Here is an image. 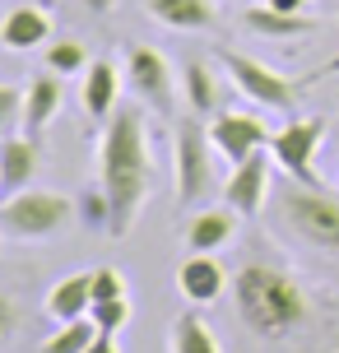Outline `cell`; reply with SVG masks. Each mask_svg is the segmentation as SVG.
I'll use <instances>...</instances> for the list:
<instances>
[{
    "instance_id": "obj_1",
    "label": "cell",
    "mask_w": 339,
    "mask_h": 353,
    "mask_svg": "<svg viewBox=\"0 0 339 353\" xmlns=\"http://www.w3.org/2000/svg\"><path fill=\"white\" fill-rule=\"evenodd\" d=\"M98 140V186L107 195V237H125L140 219L149 186H154V163H149V125L140 107H116Z\"/></svg>"
},
{
    "instance_id": "obj_2",
    "label": "cell",
    "mask_w": 339,
    "mask_h": 353,
    "mask_svg": "<svg viewBox=\"0 0 339 353\" xmlns=\"http://www.w3.org/2000/svg\"><path fill=\"white\" fill-rule=\"evenodd\" d=\"M232 307L251 335L284 339L307 321V298L293 283V274L274 265H242L232 274Z\"/></svg>"
},
{
    "instance_id": "obj_3",
    "label": "cell",
    "mask_w": 339,
    "mask_h": 353,
    "mask_svg": "<svg viewBox=\"0 0 339 353\" xmlns=\"http://www.w3.org/2000/svg\"><path fill=\"white\" fill-rule=\"evenodd\" d=\"M74 214H79V205H74L70 195L28 186V191H19V195H5V205H0V232L14 237V242H47V237L70 228Z\"/></svg>"
},
{
    "instance_id": "obj_4",
    "label": "cell",
    "mask_w": 339,
    "mask_h": 353,
    "mask_svg": "<svg viewBox=\"0 0 339 353\" xmlns=\"http://www.w3.org/2000/svg\"><path fill=\"white\" fill-rule=\"evenodd\" d=\"M214 140L200 117H181L172 125V168H177V205H200L214 186Z\"/></svg>"
},
{
    "instance_id": "obj_5",
    "label": "cell",
    "mask_w": 339,
    "mask_h": 353,
    "mask_svg": "<svg viewBox=\"0 0 339 353\" xmlns=\"http://www.w3.org/2000/svg\"><path fill=\"white\" fill-rule=\"evenodd\" d=\"M274 214H279V223L293 228L302 242L321 251H335L339 256V200L321 195L316 186H284L279 200H274Z\"/></svg>"
},
{
    "instance_id": "obj_6",
    "label": "cell",
    "mask_w": 339,
    "mask_h": 353,
    "mask_svg": "<svg viewBox=\"0 0 339 353\" xmlns=\"http://www.w3.org/2000/svg\"><path fill=\"white\" fill-rule=\"evenodd\" d=\"M218 61H223V74H228L256 107L293 112V103H298V84H293V79H284L279 70H269L265 61H256V56H247V52H232V47L218 52Z\"/></svg>"
},
{
    "instance_id": "obj_7",
    "label": "cell",
    "mask_w": 339,
    "mask_h": 353,
    "mask_svg": "<svg viewBox=\"0 0 339 353\" xmlns=\"http://www.w3.org/2000/svg\"><path fill=\"white\" fill-rule=\"evenodd\" d=\"M321 140H325V121L321 117H293L288 125L274 130L269 159H274V168H284L293 181L321 186V181H316V149H321Z\"/></svg>"
},
{
    "instance_id": "obj_8",
    "label": "cell",
    "mask_w": 339,
    "mask_h": 353,
    "mask_svg": "<svg viewBox=\"0 0 339 353\" xmlns=\"http://www.w3.org/2000/svg\"><path fill=\"white\" fill-rule=\"evenodd\" d=\"M125 84L135 88V98L154 112H177V74L167 65V56L154 47H130L125 52Z\"/></svg>"
},
{
    "instance_id": "obj_9",
    "label": "cell",
    "mask_w": 339,
    "mask_h": 353,
    "mask_svg": "<svg viewBox=\"0 0 339 353\" xmlns=\"http://www.w3.org/2000/svg\"><path fill=\"white\" fill-rule=\"evenodd\" d=\"M209 140H214V154L228 168H237L242 159H251V154H260V149H269V140H274V130L265 125V117L260 112H218L214 121H209Z\"/></svg>"
},
{
    "instance_id": "obj_10",
    "label": "cell",
    "mask_w": 339,
    "mask_h": 353,
    "mask_svg": "<svg viewBox=\"0 0 339 353\" xmlns=\"http://www.w3.org/2000/svg\"><path fill=\"white\" fill-rule=\"evenodd\" d=\"M269 172H274V159H269V149H260V154L242 159V163H237V168L228 172V181H223V205H228L237 219H256V214L265 210Z\"/></svg>"
},
{
    "instance_id": "obj_11",
    "label": "cell",
    "mask_w": 339,
    "mask_h": 353,
    "mask_svg": "<svg viewBox=\"0 0 339 353\" xmlns=\"http://www.w3.org/2000/svg\"><path fill=\"white\" fill-rule=\"evenodd\" d=\"M177 288L186 302L209 307V302L223 298L228 270H223V261H214V251H191V261H181V270H177Z\"/></svg>"
},
{
    "instance_id": "obj_12",
    "label": "cell",
    "mask_w": 339,
    "mask_h": 353,
    "mask_svg": "<svg viewBox=\"0 0 339 353\" xmlns=\"http://www.w3.org/2000/svg\"><path fill=\"white\" fill-rule=\"evenodd\" d=\"M42 172V149L28 135H5L0 140V195H19L33 186V176Z\"/></svg>"
},
{
    "instance_id": "obj_13",
    "label": "cell",
    "mask_w": 339,
    "mask_h": 353,
    "mask_svg": "<svg viewBox=\"0 0 339 353\" xmlns=\"http://www.w3.org/2000/svg\"><path fill=\"white\" fill-rule=\"evenodd\" d=\"M52 37V14L47 10H37V5H19L5 14L0 23V47L5 52H33Z\"/></svg>"
},
{
    "instance_id": "obj_14",
    "label": "cell",
    "mask_w": 339,
    "mask_h": 353,
    "mask_svg": "<svg viewBox=\"0 0 339 353\" xmlns=\"http://www.w3.org/2000/svg\"><path fill=\"white\" fill-rule=\"evenodd\" d=\"M56 112H61V79L56 74H42V79H33V84L23 88V121H19V130L28 140H37L56 121Z\"/></svg>"
},
{
    "instance_id": "obj_15",
    "label": "cell",
    "mask_w": 339,
    "mask_h": 353,
    "mask_svg": "<svg viewBox=\"0 0 339 353\" xmlns=\"http://www.w3.org/2000/svg\"><path fill=\"white\" fill-rule=\"evenodd\" d=\"M121 74L112 61H89V70H84V107H89L93 121H107L112 112H116V98H121Z\"/></svg>"
},
{
    "instance_id": "obj_16",
    "label": "cell",
    "mask_w": 339,
    "mask_h": 353,
    "mask_svg": "<svg viewBox=\"0 0 339 353\" xmlns=\"http://www.w3.org/2000/svg\"><path fill=\"white\" fill-rule=\"evenodd\" d=\"M144 10L158 19L163 28H177V33L214 28V5L209 0H144Z\"/></svg>"
},
{
    "instance_id": "obj_17",
    "label": "cell",
    "mask_w": 339,
    "mask_h": 353,
    "mask_svg": "<svg viewBox=\"0 0 339 353\" xmlns=\"http://www.w3.org/2000/svg\"><path fill=\"white\" fill-rule=\"evenodd\" d=\"M237 237V214L223 205V210H200L191 223H186V247L191 251H223Z\"/></svg>"
},
{
    "instance_id": "obj_18",
    "label": "cell",
    "mask_w": 339,
    "mask_h": 353,
    "mask_svg": "<svg viewBox=\"0 0 339 353\" xmlns=\"http://www.w3.org/2000/svg\"><path fill=\"white\" fill-rule=\"evenodd\" d=\"M47 312H52V321L61 325V321H79L93 312V270H84V274H70V279H61L47 293Z\"/></svg>"
},
{
    "instance_id": "obj_19",
    "label": "cell",
    "mask_w": 339,
    "mask_h": 353,
    "mask_svg": "<svg viewBox=\"0 0 339 353\" xmlns=\"http://www.w3.org/2000/svg\"><path fill=\"white\" fill-rule=\"evenodd\" d=\"M167 353H223V344H218L214 325L200 316V312H186L167 330Z\"/></svg>"
},
{
    "instance_id": "obj_20",
    "label": "cell",
    "mask_w": 339,
    "mask_h": 353,
    "mask_svg": "<svg viewBox=\"0 0 339 353\" xmlns=\"http://www.w3.org/2000/svg\"><path fill=\"white\" fill-rule=\"evenodd\" d=\"M181 93H186V107L191 112H218V74L205 65V61H191L181 70Z\"/></svg>"
},
{
    "instance_id": "obj_21",
    "label": "cell",
    "mask_w": 339,
    "mask_h": 353,
    "mask_svg": "<svg viewBox=\"0 0 339 353\" xmlns=\"http://www.w3.org/2000/svg\"><path fill=\"white\" fill-rule=\"evenodd\" d=\"M247 28L260 37H298V33H311V19L307 14H284V10H247Z\"/></svg>"
},
{
    "instance_id": "obj_22",
    "label": "cell",
    "mask_w": 339,
    "mask_h": 353,
    "mask_svg": "<svg viewBox=\"0 0 339 353\" xmlns=\"http://www.w3.org/2000/svg\"><path fill=\"white\" fill-rule=\"evenodd\" d=\"M93 339H98V325H93V316L61 321V325H56V335H47L42 353H84Z\"/></svg>"
},
{
    "instance_id": "obj_23",
    "label": "cell",
    "mask_w": 339,
    "mask_h": 353,
    "mask_svg": "<svg viewBox=\"0 0 339 353\" xmlns=\"http://www.w3.org/2000/svg\"><path fill=\"white\" fill-rule=\"evenodd\" d=\"M47 70H52V74H79V70H89V56H84L79 42L61 37V42L47 47Z\"/></svg>"
},
{
    "instance_id": "obj_24",
    "label": "cell",
    "mask_w": 339,
    "mask_h": 353,
    "mask_svg": "<svg viewBox=\"0 0 339 353\" xmlns=\"http://www.w3.org/2000/svg\"><path fill=\"white\" fill-rule=\"evenodd\" d=\"M93 325H98V330H107V335H116V330H121L125 321H130V302L125 298H98L93 302Z\"/></svg>"
},
{
    "instance_id": "obj_25",
    "label": "cell",
    "mask_w": 339,
    "mask_h": 353,
    "mask_svg": "<svg viewBox=\"0 0 339 353\" xmlns=\"http://www.w3.org/2000/svg\"><path fill=\"white\" fill-rule=\"evenodd\" d=\"M79 219L89 223L93 232H107V223H112V210H107V195H103V186H93L84 200H79Z\"/></svg>"
},
{
    "instance_id": "obj_26",
    "label": "cell",
    "mask_w": 339,
    "mask_h": 353,
    "mask_svg": "<svg viewBox=\"0 0 339 353\" xmlns=\"http://www.w3.org/2000/svg\"><path fill=\"white\" fill-rule=\"evenodd\" d=\"M19 121H23V88L0 84V140H5Z\"/></svg>"
},
{
    "instance_id": "obj_27",
    "label": "cell",
    "mask_w": 339,
    "mask_h": 353,
    "mask_svg": "<svg viewBox=\"0 0 339 353\" xmlns=\"http://www.w3.org/2000/svg\"><path fill=\"white\" fill-rule=\"evenodd\" d=\"M14 330H19V307H14V298L0 293V344H10Z\"/></svg>"
},
{
    "instance_id": "obj_28",
    "label": "cell",
    "mask_w": 339,
    "mask_h": 353,
    "mask_svg": "<svg viewBox=\"0 0 339 353\" xmlns=\"http://www.w3.org/2000/svg\"><path fill=\"white\" fill-rule=\"evenodd\" d=\"M84 353H121V349H116V335H107V330H98V339H93V344H89Z\"/></svg>"
},
{
    "instance_id": "obj_29",
    "label": "cell",
    "mask_w": 339,
    "mask_h": 353,
    "mask_svg": "<svg viewBox=\"0 0 339 353\" xmlns=\"http://www.w3.org/2000/svg\"><path fill=\"white\" fill-rule=\"evenodd\" d=\"M269 10H284V14H302L307 10V0H265Z\"/></svg>"
},
{
    "instance_id": "obj_30",
    "label": "cell",
    "mask_w": 339,
    "mask_h": 353,
    "mask_svg": "<svg viewBox=\"0 0 339 353\" xmlns=\"http://www.w3.org/2000/svg\"><path fill=\"white\" fill-rule=\"evenodd\" d=\"M84 5H89L93 14H107V10H112V5H116V0H84Z\"/></svg>"
},
{
    "instance_id": "obj_31",
    "label": "cell",
    "mask_w": 339,
    "mask_h": 353,
    "mask_svg": "<svg viewBox=\"0 0 339 353\" xmlns=\"http://www.w3.org/2000/svg\"><path fill=\"white\" fill-rule=\"evenodd\" d=\"M237 5H242V0H237Z\"/></svg>"
}]
</instances>
